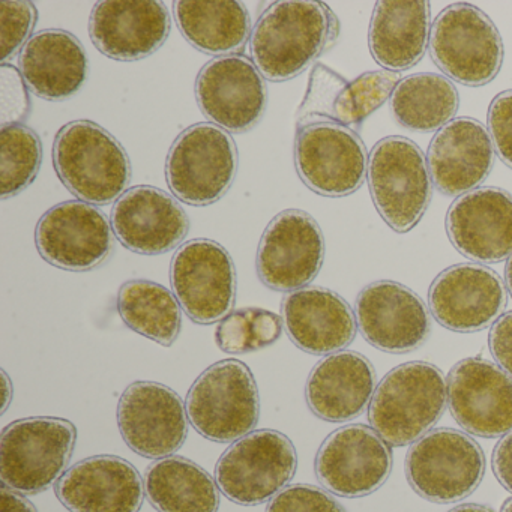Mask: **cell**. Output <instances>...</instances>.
<instances>
[{
  "instance_id": "1",
  "label": "cell",
  "mask_w": 512,
  "mask_h": 512,
  "mask_svg": "<svg viewBox=\"0 0 512 512\" xmlns=\"http://www.w3.org/2000/svg\"><path fill=\"white\" fill-rule=\"evenodd\" d=\"M338 32L337 17L322 2H275L251 32V61L269 82H289L337 41Z\"/></svg>"
},
{
  "instance_id": "2",
  "label": "cell",
  "mask_w": 512,
  "mask_h": 512,
  "mask_svg": "<svg viewBox=\"0 0 512 512\" xmlns=\"http://www.w3.org/2000/svg\"><path fill=\"white\" fill-rule=\"evenodd\" d=\"M53 164L65 188L94 206L121 199L133 176L124 146L92 121L70 122L59 130L53 145Z\"/></svg>"
},
{
  "instance_id": "3",
  "label": "cell",
  "mask_w": 512,
  "mask_h": 512,
  "mask_svg": "<svg viewBox=\"0 0 512 512\" xmlns=\"http://www.w3.org/2000/svg\"><path fill=\"white\" fill-rule=\"evenodd\" d=\"M448 404V380L430 362H407L389 371L368 407L371 427L391 446L418 442Z\"/></svg>"
},
{
  "instance_id": "4",
  "label": "cell",
  "mask_w": 512,
  "mask_h": 512,
  "mask_svg": "<svg viewBox=\"0 0 512 512\" xmlns=\"http://www.w3.org/2000/svg\"><path fill=\"white\" fill-rule=\"evenodd\" d=\"M77 442L67 419L34 416L8 425L0 437V478L22 494L49 490L64 476Z\"/></svg>"
},
{
  "instance_id": "5",
  "label": "cell",
  "mask_w": 512,
  "mask_h": 512,
  "mask_svg": "<svg viewBox=\"0 0 512 512\" xmlns=\"http://www.w3.org/2000/svg\"><path fill=\"white\" fill-rule=\"evenodd\" d=\"M185 406L194 430L212 442H236L259 424V388L250 368L238 359L203 371L188 391Z\"/></svg>"
},
{
  "instance_id": "6",
  "label": "cell",
  "mask_w": 512,
  "mask_h": 512,
  "mask_svg": "<svg viewBox=\"0 0 512 512\" xmlns=\"http://www.w3.org/2000/svg\"><path fill=\"white\" fill-rule=\"evenodd\" d=\"M367 178L374 206L394 232L407 233L418 226L434 185L418 145L400 136L379 140L370 152Z\"/></svg>"
},
{
  "instance_id": "7",
  "label": "cell",
  "mask_w": 512,
  "mask_h": 512,
  "mask_svg": "<svg viewBox=\"0 0 512 512\" xmlns=\"http://www.w3.org/2000/svg\"><path fill=\"white\" fill-rule=\"evenodd\" d=\"M235 140L209 122L185 128L170 148L166 181L176 199L190 206H209L226 196L238 173Z\"/></svg>"
},
{
  "instance_id": "8",
  "label": "cell",
  "mask_w": 512,
  "mask_h": 512,
  "mask_svg": "<svg viewBox=\"0 0 512 512\" xmlns=\"http://www.w3.org/2000/svg\"><path fill=\"white\" fill-rule=\"evenodd\" d=\"M430 55L448 79L479 88L502 70L503 41L490 17L470 4H454L431 26Z\"/></svg>"
},
{
  "instance_id": "9",
  "label": "cell",
  "mask_w": 512,
  "mask_h": 512,
  "mask_svg": "<svg viewBox=\"0 0 512 512\" xmlns=\"http://www.w3.org/2000/svg\"><path fill=\"white\" fill-rule=\"evenodd\" d=\"M295 445L277 430H257L233 442L215 467L221 493L238 505H262L292 481Z\"/></svg>"
},
{
  "instance_id": "10",
  "label": "cell",
  "mask_w": 512,
  "mask_h": 512,
  "mask_svg": "<svg viewBox=\"0 0 512 512\" xmlns=\"http://www.w3.org/2000/svg\"><path fill=\"white\" fill-rule=\"evenodd\" d=\"M485 457L481 446L454 428H437L413 443L407 452L410 487L433 503H455L481 484Z\"/></svg>"
},
{
  "instance_id": "11",
  "label": "cell",
  "mask_w": 512,
  "mask_h": 512,
  "mask_svg": "<svg viewBox=\"0 0 512 512\" xmlns=\"http://www.w3.org/2000/svg\"><path fill=\"white\" fill-rule=\"evenodd\" d=\"M170 281L182 310L199 325L221 322L235 307V263L229 251L211 239H193L178 248Z\"/></svg>"
},
{
  "instance_id": "12",
  "label": "cell",
  "mask_w": 512,
  "mask_h": 512,
  "mask_svg": "<svg viewBox=\"0 0 512 512\" xmlns=\"http://www.w3.org/2000/svg\"><path fill=\"white\" fill-rule=\"evenodd\" d=\"M364 142L356 131L332 122L298 128L295 167L301 181L323 197H346L358 191L368 176Z\"/></svg>"
},
{
  "instance_id": "13",
  "label": "cell",
  "mask_w": 512,
  "mask_h": 512,
  "mask_svg": "<svg viewBox=\"0 0 512 512\" xmlns=\"http://www.w3.org/2000/svg\"><path fill=\"white\" fill-rule=\"evenodd\" d=\"M325 253V236L317 221L301 209H287L263 232L257 274L275 292H296L319 275Z\"/></svg>"
},
{
  "instance_id": "14",
  "label": "cell",
  "mask_w": 512,
  "mask_h": 512,
  "mask_svg": "<svg viewBox=\"0 0 512 512\" xmlns=\"http://www.w3.org/2000/svg\"><path fill=\"white\" fill-rule=\"evenodd\" d=\"M35 245L40 256L55 268L88 272L109 259L115 233L101 209L71 200L53 206L40 218Z\"/></svg>"
},
{
  "instance_id": "15",
  "label": "cell",
  "mask_w": 512,
  "mask_h": 512,
  "mask_svg": "<svg viewBox=\"0 0 512 512\" xmlns=\"http://www.w3.org/2000/svg\"><path fill=\"white\" fill-rule=\"evenodd\" d=\"M265 80L247 56L214 58L197 76V104L212 124L227 133H247L265 116L268 107Z\"/></svg>"
},
{
  "instance_id": "16",
  "label": "cell",
  "mask_w": 512,
  "mask_h": 512,
  "mask_svg": "<svg viewBox=\"0 0 512 512\" xmlns=\"http://www.w3.org/2000/svg\"><path fill=\"white\" fill-rule=\"evenodd\" d=\"M391 472V445L367 425L338 428L326 437L316 455L320 484L335 496L347 499L379 490Z\"/></svg>"
},
{
  "instance_id": "17",
  "label": "cell",
  "mask_w": 512,
  "mask_h": 512,
  "mask_svg": "<svg viewBox=\"0 0 512 512\" xmlns=\"http://www.w3.org/2000/svg\"><path fill=\"white\" fill-rule=\"evenodd\" d=\"M187 406L178 392L157 382H134L118 403L125 443L146 458L170 457L188 436Z\"/></svg>"
},
{
  "instance_id": "18",
  "label": "cell",
  "mask_w": 512,
  "mask_h": 512,
  "mask_svg": "<svg viewBox=\"0 0 512 512\" xmlns=\"http://www.w3.org/2000/svg\"><path fill=\"white\" fill-rule=\"evenodd\" d=\"M355 316L362 337L382 352H413L430 337L427 305L397 281L380 280L364 287L356 299Z\"/></svg>"
},
{
  "instance_id": "19",
  "label": "cell",
  "mask_w": 512,
  "mask_h": 512,
  "mask_svg": "<svg viewBox=\"0 0 512 512\" xmlns=\"http://www.w3.org/2000/svg\"><path fill=\"white\" fill-rule=\"evenodd\" d=\"M508 302L502 278L487 266L461 263L437 275L428 292L431 316L449 331H482L502 317Z\"/></svg>"
},
{
  "instance_id": "20",
  "label": "cell",
  "mask_w": 512,
  "mask_h": 512,
  "mask_svg": "<svg viewBox=\"0 0 512 512\" xmlns=\"http://www.w3.org/2000/svg\"><path fill=\"white\" fill-rule=\"evenodd\" d=\"M400 82V74L391 71H370L346 80L325 65H316L296 115V127L332 122L350 130L359 128L392 97Z\"/></svg>"
},
{
  "instance_id": "21",
  "label": "cell",
  "mask_w": 512,
  "mask_h": 512,
  "mask_svg": "<svg viewBox=\"0 0 512 512\" xmlns=\"http://www.w3.org/2000/svg\"><path fill=\"white\" fill-rule=\"evenodd\" d=\"M448 404L455 421L473 436L496 439L512 431V377L487 359L467 358L454 365Z\"/></svg>"
},
{
  "instance_id": "22",
  "label": "cell",
  "mask_w": 512,
  "mask_h": 512,
  "mask_svg": "<svg viewBox=\"0 0 512 512\" xmlns=\"http://www.w3.org/2000/svg\"><path fill=\"white\" fill-rule=\"evenodd\" d=\"M110 223L116 239L143 256L175 250L190 230V218L181 203L152 185L128 188L113 205Z\"/></svg>"
},
{
  "instance_id": "23",
  "label": "cell",
  "mask_w": 512,
  "mask_h": 512,
  "mask_svg": "<svg viewBox=\"0 0 512 512\" xmlns=\"http://www.w3.org/2000/svg\"><path fill=\"white\" fill-rule=\"evenodd\" d=\"M172 29L169 10L157 0H107L89 20L94 46L107 58L142 61L163 47Z\"/></svg>"
},
{
  "instance_id": "24",
  "label": "cell",
  "mask_w": 512,
  "mask_h": 512,
  "mask_svg": "<svg viewBox=\"0 0 512 512\" xmlns=\"http://www.w3.org/2000/svg\"><path fill=\"white\" fill-rule=\"evenodd\" d=\"M446 233L458 253L479 263L512 256V196L496 187L476 188L454 200Z\"/></svg>"
},
{
  "instance_id": "25",
  "label": "cell",
  "mask_w": 512,
  "mask_h": 512,
  "mask_svg": "<svg viewBox=\"0 0 512 512\" xmlns=\"http://www.w3.org/2000/svg\"><path fill=\"white\" fill-rule=\"evenodd\" d=\"M55 491L71 512H139L146 494L139 470L116 455L79 461L56 482Z\"/></svg>"
},
{
  "instance_id": "26",
  "label": "cell",
  "mask_w": 512,
  "mask_h": 512,
  "mask_svg": "<svg viewBox=\"0 0 512 512\" xmlns=\"http://www.w3.org/2000/svg\"><path fill=\"white\" fill-rule=\"evenodd\" d=\"M496 151L484 124L455 118L437 131L428 148V169L434 187L449 197L476 190L493 170Z\"/></svg>"
},
{
  "instance_id": "27",
  "label": "cell",
  "mask_w": 512,
  "mask_h": 512,
  "mask_svg": "<svg viewBox=\"0 0 512 512\" xmlns=\"http://www.w3.org/2000/svg\"><path fill=\"white\" fill-rule=\"evenodd\" d=\"M281 313L290 340L311 355L341 352L355 340V313L338 293L325 287L310 286L289 293Z\"/></svg>"
},
{
  "instance_id": "28",
  "label": "cell",
  "mask_w": 512,
  "mask_h": 512,
  "mask_svg": "<svg viewBox=\"0 0 512 512\" xmlns=\"http://www.w3.org/2000/svg\"><path fill=\"white\" fill-rule=\"evenodd\" d=\"M376 383V371L364 355L350 350L332 353L311 371L305 400L323 421H352L373 400Z\"/></svg>"
},
{
  "instance_id": "29",
  "label": "cell",
  "mask_w": 512,
  "mask_h": 512,
  "mask_svg": "<svg viewBox=\"0 0 512 512\" xmlns=\"http://www.w3.org/2000/svg\"><path fill=\"white\" fill-rule=\"evenodd\" d=\"M29 91L47 101H65L88 82L89 61L82 43L61 29L37 32L19 56Z\"/></svg>"
},
{
  "instance_id": "30",
  "label": "cell",
  "mask_w": 512,
  "mask_h": 512,
  "mask_svg": "<svg viewBox=\"0 0 512 512\" xmlns=\"http://www.w3.org/2000/svg\"><path fill=\"white\" fill-rule=\"evenodd\" d=\"M431 26L430 4L424 0L377 2L368 32L371 56L391 73L409 70L424 58Z\"/></svg>"
},
{
  "instance_id": "31",
  "label": "cell",
  "mask_w": 512,
  "mask_h": 512,
  "mask_svg": "<svg viewBox=\"0 0 512 512\" xmlns=\"http://www.w3.org/2000/svg\"><path fill=\"white\" fill-rule=\"evenodd\" d=\"M175 20L185 40L205 55H241L251 38L247 8L233 0L175 2Z\"/></svg>"
},
{
  "instance_id": "32",
  "label": "cell",
  "mask_w": 512,
  "mask_h": 512,
  "mask_svg": "<svg viewBox=\"0 0 512 512\" xmlns=\"http://www.w3.org/2000/svg\"><path fill=\"white\" fill-rule=\"evenodd\" d=\"M146 497L158 512H218L220 487L203 467L170 455L146 470Z\"/></svg>"
},
{
  "instance_id": "33",
  "label": "cell",
  "mask_w": 512,
  "mask_h": 512,
  "mask_svg": "<svg viewBox=\"0 0 512 512\" xmlns=\"http://www.w3.org/2000/svg\"><path fill=\"white\" fill-rule=\"evenodd\" d=\"M460 97L448 77L419 73L404 77L391 97L395 121L416 133H433L454 121Z\"/></svg>"
},
{
  "instance_id": "34",
  "label": "cell",
  "mask_w": 512,
  "mask_h": 512,
  "mask_svg": "<svg viewBox=\"0 0 512 512\" xmlns=\"http://www.w3.org/2000/svg\"><path fill=\"white\" fill-rule=\"evenodd\" d=\"M118 311L128 328L169 347L182 328V307L175 293L149 280H130L118 293Z\"/></svg>"
},
{
  "instance_id": "35",
  "label": "cell",
  "mask_w": 512,
  "mask_h": 512,
  "mask_svg": "<svg viewBox=\"0 0 512 512\" xmlns=\"http://www.w3.org/2000/svg\"><path fill=\"white\" fill-rule=\"evenodd\" d=\"M43 143L23 124L0 130V197L11 199L25 191L40 173Z\"/></svg>"
},
{
  "instance_id": "36",
  "label": "cell",
  "mask_w": 512,
  "mask_h": 512,
  "mask_svg": "<svg viewBox=\"0 0 512 512\" xmlns=\"http://www.w3.org/2000/svg\"><path fill=\"white\" fill-rule=\"evenodd\" d=\"M283 317L265 308L232 311L215 332L217 346L229 355H244L272 346L283 334Z\"/></svg>"
},
{
  "instance_id": "37",
  "label": "cell",
  "mask_w": 512,
  "mask_h": 512,
  "mask_svg": "<svg viewBox=\"0 0 512 512\" xmlns=\"http://www.w3.org/2000/svg\"><path fill=\"white\" fill-rule=\"evenodd\" d=\"M37 20L38 11L32 2H0V61L5 64L8 59L22 52L23 47L34 37L32 32Z\"/></svg>"
},
{
  "instance_id": "38",
  "label": "cell",
  "mask_w": 512,
  "mask_h": 512,
  "mask_svg": "<svg viewBox=\"0 0 512 512\" xmlns=\"http://www.w3.org/2000/svg\"><path fill=\"white\" fill-rule=\"evenodd\" d=\"M266 512H346V509L316 485L295 484L278 493Z\"/></svg>"
},
{
  "instance_id": "39",
  "label": "cell",
  "mask_w": 512,
  "mask_h": 512,
  "mask_svg": "<svg viewBox=\"0 0 512 512\" xmlns=\"http://www.w3.org/2000/svg\"><path fill=\"white\" fill-rule=\"evenodd\" d=\"M31 112L29 88L22 73L13 65L0 67V125L22 124Z\"/></svg>"
},
{
  "instance_id": "40",
  "label": "cell",
  "mask_w": 512,
  "mask_h": 512,
  "mask_svg": "<svg viewBox=\"0 0 512 512\" xmlns=\"http://www.w3.org/2000/svg\"><path fill=\"white\" fill-rule=\"evenodd\" d=\"M488 133L500 160L512 169V89L491 101L488 109Z\"/></svg>"
},
{
  "instance_id": "41",
  "label": "cell",
  "mask_w": 512,
  "mask_h": 512,
  "mask_svg": "<svg viewBox=\"0 0 512 512\" xmlns=\"http://www.w3.org/2000/svg\"><path fill=\"white\" fill-rule=\"evenodd\" d=\"M488 346L499 367L512 377V311L491 326Z\"/></svg>"
},
{
  "instance_id": "42",
  "label": "cell",
  "mask_w": 512,
  "mask_h": 512,
  "mask_svg": "<svg viewBox=\"0 0 512 512\" xmlns=\"http://www.w3.org/2000/svg\"><path fill=\"white\" fill-rule=\"evenodd\" d=\"M497 481L512 493V431L502 437L493 452L491 460Z\"/></svg>"
},
{
  "instance_id": "43",
  "label": "cell",
  "mask_w": 512,
  "mask_h": 512,
  "mask_svg": "<svg viewBox=\"0 0 512 512\" xmlns=\"http://www.w3.org/2000/svg\"><path fill=\"white\" fill-rule=\"evenodd\" d=\"M0 512H38L34 503L26 499L25 494L17 493L8 487L0 490Z\"/></svg>"
},
{
  "instance_id": "44",
  "label": "cell",
  "mask_w": 512,
  "mask_h": 512,
  "mask_svg": "<svg viewBox=\"0 0 512 512\" xmlns=\"http://www.w3.org/2000/svg\"><path fill=\"white\" fill-rule=\"evenodd\" d=\"M2 382H4V406H2V413L7 412L11 400H13V382L5 371H2Z\"/></svg>"
},
{
  "instance_id": "45",
  "label": "cell",
  "mask_w": 512,
  "mask_h": 512,
  "mask_svg": "<svg viewBox=\"0 0 512 512\" xmlns=\"http://www.w3.org/2000/svg\"><path fill=\"white\" fill-rule=\"evenodd\" d=\"M449 512H494L490 506L478 505V503H464V505L455 506Z\"/></svg>"
},
{
  "instance_id": "46",
  "label": "cell",
  "mask_w": 512,
  "mask_h": 512,
  "mask_svg": "<svg viewBox=\"0 0 512 512\" xmlns=\"http://www.w3.org/2000/svg\"><path fill=\"white\" fill-rule=\"evenodd\" d=\"M505 281L506 287H508L509 293H511L512 296V256L509 257L508 263H506Z\"/></svg>"
},
{
  "instance_id": "47",
  "label": "cell",
  "mask_w": 512,
  "mask_h": 512,
  "mask_svg": "<svg viewBox=\"0 0 512 512\" xmlns=\"http://www.w3.org/2000/svg\"><path fill=\"white\" fill-rule=\"evenodd\" d=\"M500 512H512V497L511 499L506 500L505 503H503L502 511Z\"/></svg>"
}]
</instances>
